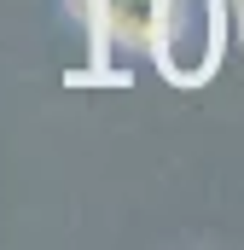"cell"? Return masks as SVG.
Wrapping results in <instances>:
<instances>
[{"label":"cell","instance_id":"7a4b0ae2","mask_svg":"<svg viewBox=\"0 0 244 250\" xmlns=\"http://www.w3.org/2000/svg\"><path fill=\"white\" fill-rule=\"evenodd\" d=\"M93 29V64L99 76H128L134 59H145L151 41V6L157 0H76Z\"/></svg>","mask_w":244,"mask_h":250},{"label":"cell","instance_id":"3957f363","mask_svg":"<svg viewBox=\"0 0 244 250\" xmlns=\"http://www.w3.org/2000/svg\"><path fill=\"white\" fill-rule=\"evenodd\" d=\"M239 47H244V0H239Z\"/></svg>","mask_w":244,"mask_h":250},{"label":"cell","instance_id":"6da1fadb","mask_svg":"<svg viewBox=\"0 0 244 250\" xmlns=\"http://www.w3.org/2000/svg\"><path fill=\"white\" fill-rule=\"evenodd\" d=\"M227 0H157L145 59L169 87H203L227 53Z\"/></svg>","mask_w":244,"mask_h":250}]
</instances>
